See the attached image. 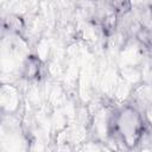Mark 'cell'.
Segmentation results:
<instances>
[{"label": "cell", "instance_id": "cell-1", "mask_svg": "<svg viewBox=\"0 0 152 152\" xmlns=\"http://www.w3.org/2000/svg\"><path fill=\"white\" fill-rule=\"evenodd\" d=\"M112 133L127 148H134L141 140L145 122L142 114L133 106H125L118 109L110 120Z\"/></svg>", "mask_w": 152, "mask_h": 152}, {"label": "cell", "instance_id": "cell-2", "mask_svg": "<svg viewBox=\"0 0 152 152\" xmlns=\"http://www.w3.org/2000/svg\"><path fill=\"white\" fill-rule=\"evenodd\" d=\"M42 69L40 59L34 55H30L25 58L21 65V77L26 81H36L40 77Z\"/></svg>", "mask_w": 152, "mask_h": 152}, {"label": "cell", "instance_id": "cell-3", "mask_svg": "<svg viewBox=\"0 0 152 152\" xmlns=\"http://www.w3.org/2000/svg\"><path fill=\"white\" fill-rule=\"evenodd\" d=\"M4 26L15 34H21L25 31V20L18 14H8L4 20Z\"/></svg>", "mask_w": 152, "mask_h": 152}, {"label": "cell", "instance_id": "cell-4", "mask_svg": "<svg viewBox=\"0 0 152 152\" xmlns=\"http://www.w3.org/2000/svg\"><path fill=\"white\" fill-rule=\"evenodd\" d=\"M110 8L116 14H126L132 8L131 0H108Z\"/></svg>", "mask_w": 152, "mask_h": 152}]
</instances>
